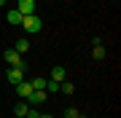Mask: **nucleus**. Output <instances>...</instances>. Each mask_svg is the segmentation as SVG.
I'll return each mask as SVG.
<instances>
[{"instance_id":"nucleus-1","label":"nucleus","mask_w":121,"mask_h":118,"mask_svg":"<svg viewBox=\"0 0 121 118\" xmlns=\"http://www.w3.org/2000/svg\"><path fill=\"white\" fill-rule=\"evenodd\" d=\"M3 59L8 62V67H22V70L27 73V62L22 59V54H19L16 48H5V54H3Z\"/></svg>"},{"instance_id":"nucleus-2","label":"nucleus","mask_w":121,"mask_h":118,"mask_svg":"<svg viewBox=\"0 0 121 118\" xmlns=\"http://www.w3.org/2000/svg\"><path fill=\"white\" fill-rule=\"evenodd\" d=\"M22 27L27 32H40V27H43V22H40V16H35V13H30V16H22Z\"/></svg>"},{"instance_id":"nucleus-3","label":"nucleus","mask_w":121,"mask_h":118,"mask_svg":"<svg viewBox=\"0 0 121 118\" xmlns=\"http://www.w3.org/2000/svg\"><path fill=\"white\" fill-rule=\"evenodd\" d=\"M27 102H30L32 107H40L43 102H48V94H46V89H40V91H32L30 97H27Z\"/></svg>"},{"instance_id":"nucleus-4","label":"nucleus","mask_w":121,"mask_h":118,"mask_svg":"<svg viewBox=\"0 0 121 118\" xmlns=\"http://www.w3.org/2000/svg\"><path fill=\"white\" fill-rule=\"evenodd\" d=\"M16 11L22 13V16L35 13V0H16Z\"/></svg>"},{"instance_id":"nucleus-5","label":"nucleus","mask_w":121,"mask_h":118,"mask_svg":"<svg viewBox=\"0 0 121 118\" xmlns=\"http://www.w3.org/2000/svg\"><path fill=\"white\" fill-rule=\"evenodd\" d=\"M32 91H35V89H32V83H30V81L16 83V97H19V99H27V97H30Z\"/></svg>"},{"instance_id":"nucleus-6","label":"nucleus","mask_w":121,"mask_h":118,"mask_svg":"<svg viewBox=\"0 0 121 118\" xmlns=\"http://www.w3.org/2000/svg\"><path fill=\"white\" fill-rule=\"evenodd\" d=\"M22 81H24V70L22 67H8V83L16 86V83H22Z\"/></svg>"},{"instance_id":"nucleus-7","label":"nucleus","mask_w":121,"mask_h":118,"mask_svg":"<svg viewBox=\"0 0 121 118\" xmlns=\"http://www.w3.org/2000/svg\"><path fill=\"white\" fill-rule=\"evenodd\" d=\"M5 19H8V24H22V13H19L16 8H8V13H5Z\"/></svg>"},{"instance_id":"nucleus-8","label":"nucleus","mask_w":121,"mask_h":118,"mask_svg":"<svg viewBox=\"0 0 121 118\" xmlns=\"http://www.w3.org/2000/svg\"><path fill=\"white\" fill-rule=\"evenodd\" d=\"M65 75H67V70H65V67H62V65H56L54 67V70H51V81H65Z\"/></svg>"},{"instance_id":"nucleus-9","label":"nucleus","mask_w":121,"mask_h":118,"mask_svg":"<svg viewBox=\"0 0 121 118\" xmlns=\"http://www.w3.org/2000/svg\"><path fill=\"white\" fill-rule=\"evenodd\" d=\"M59 91H62V94H67V97H73V91H75L73 81H62V83H59Z\"/></svg>"},{"instance_id":"nucleus-10","label":"nucleus","mask_w":121,"mask_h":118,"mask_svg":"<svg viewBox=\"0 0 121 118\" xmlns=\"http://www.w3.org/2000/svg\"><path fill=\"white\" fill-rule=\"evenodd\" d=\"M13 48H16L19 54H24V51H30V40H27V38H19V40H16V46H13Z\"/></svg>"},{"instance_id":"nucleus-11","label":"nucleus","mask_w":121,"mask_h":118,"mask_svg":"<svg viewBox=\"0 0 121 118\" xmlns=\"http://www.w3.org/2000/svg\"><path fill=\"white\" fill-rule=\"evenodd\" d=\"M27 110H30V105H27V102H16V107H13V113H16L19 118H24V115H27Z\"/></svg>"},{"instance_id":"nucleus-12","label":"nucleus","mask_w":121,"mask_h":118,"mask_svg":"<svg viewBox=\"0 0 121 118\" xmlns=\"http://www.w3.org/2000/svg\"><path fill=\"white\" fill-rule=\"evenodd\" d=\"M91 57L94 59H105V46L99 43V46H91Z\"/></svg>"},{"instance_id":"nucleus-13","label":"nucleus","mask_w":121,"mask_h":118,"mask_svg":"<svg viewBox=\"0 0 121 118\" xmlns=\"http://www.w3.org/2000/svg\"><path fill=\"white\" fill-rule=\"evenodd\" d=\"M59 91V81H46V94L51 97V94H56Z\"/></svg>"},{"instance_id":"nucleus-14","label":"nucleus","mask_w":121,"mask_h":118,"mask_svg":"<svg viewBox=\"0 0 121 118\" xmlns=\"http://www.w3.org/2000/svg\"><path fill=\"white\" fill-rule=\"evenodd\" d=\"M30 83H32V89H35V91H40V89H46V78H32Z\"/></svg>"},{"instance_id":"nucleus-15","label":"nucleus","mask_w":121,"mask_h":118,"mask_svg":"<svg viewBox=\"0 0 121 118\" xmlns=\"http://www.w3.org/2000/svg\"><path fill=\"white\" fill-rule=\"evenodd\" d=\"M24 118H40V110L38 107H30V110H27V115Z\"/></svg>"},{"instance_id":"nucleus-16","label":"nucleus","mask_w":121,"mask_h":118,"mask_svg":"<svg viewBox=\"0 0 121 118\" xmlns=\"http://www.w3.org/2000/svg\"><path fill=\"white\" fill-rule=\"evenodd\" d=\"M78 115H81V113H78L75 107H67V110H65V118H78Z\"/></svg>"},{"instance_id":"nucleus-17","label":"nucleus","mask_w":121,"mask_h":118,"mask_svg":"<svg viewBox=\"0 0 121 118\" xmlns=\"http://www.w3.org/2000/svg\"><path fill=\"white\" fill-rule=\"evenodd\" d=\"M40 118H54V115H46V113H40Z\"/></svg>"},{"instance_id":"nucleus-18","label":"nucleus","mask_w":121,"mask_h":118,"mask_svg":"<svg viewBox=\"0 0 121 118\" xmlns=\"http://www.w3.org/2000/svg\"><path fill=\"white\" fill-rule=\"evenodd\" d=\"M116 3H118V0H116Z\"/></svg>"}]
</instances>
